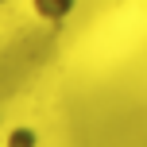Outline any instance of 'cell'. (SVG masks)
<instances>
[{
	"instance_id": "6da1fadb",
	"label": "cell",
	"mask_w": 147,
	"mask_h": 147,
	"mask_svg": "<svg viewBox=\"0 0 147 147\" xmlns=\"http://www.w3.org/2000/svg\"><path fill=\"white\" fill-rule=\"evenodd\" d=\"M35 12L47 16V20H58V16L70 12V0H35Z\"/></svg>"
},
{
	"instance_id": "7a4b0ae2",
	"label": "cell",
	"mask_w": 147,
	"mask_h": 147,
	"mask_svg": "<svg viewBox=\"0 0 147 147\" xmlns=\"http://www.w3.org/2000/svg\"><path fill=\"white\" fill-rule=\"evenodd\" d=\"M27 143H31L27 132H16V136H12V147H27Z\"/></svg>"
}]
</instances>
